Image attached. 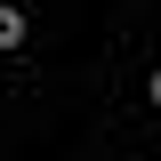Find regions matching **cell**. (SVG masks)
I'll list each match as a JSON object with an SVG mask.
<instances>
[{
	"label": "cell",
	"mask_w": 161,
	"mask_h": 161,
	"mask_svg": "<svg viewBox=\"0 0 161 161\" xmlns=\"http://www.w3.org/2000/svg\"><path fill=\"white\" fill-rule=\"evenodd\" d=\"M24 40V8H8V0H0V48H16Z\"/></svg>",
	"instance_id": "6da1fadb"
},
{
	"label": "cell",
	"mask_w": 161,
	"mask_h": 161,
	"mask_svg": "<svg viewBox=\"0 0 161 161\" xmlns=\"http://www.w3.org/2000/svg\"><path fill=\"white\" fill-rule=\"evenodd\" d=\"M153 105H161V73H153Z\"/></svg>",
	"instance_id": "7a4b0ae2"
}]
</instances>
